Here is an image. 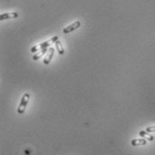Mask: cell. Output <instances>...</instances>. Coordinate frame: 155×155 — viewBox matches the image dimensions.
<instances>
[{
  "label": "cell",
  "instance_id": "cell-7",
  "mask_svg": "<svg viewBox=\"0 0 155 155\" xmlns=\"http://www.w3.org/2000/svg\"><path fill=\"white\" fill-rule=\"evenodd\" d=\"M48 51H49V48H44V49H41L40 51H38V52H37V53L33 57V60H37V59H39L41 57H43L45 53H47Z\"/></svg>",
  "mask_w": 155,
  "mask_h": 155
},
{
  "label": "cell",
  "instance_id": "cell-5",
  "mask_svg": "<svg viewBox=\"0 0 155 155\" xmlns=\"http://www.w3.org/2000/svg\"><path fill=\"white\" fill-rule=\"evenodd\" d=\"M54 51H55V50H54L53 48H49L48 54L46 55V57H45L44 59V63L45 65H49V64H50V62L51 61L52 57H53V55H54Z\"/></svg>",
  "mask_w": 155,
  "mask_h": 155
},
{
  "label": "cell",
  "instance_id": "cell-6",
  "mask_svg": "<svg viewBox=\"0 0 155 155\" xmlns=\"http://www.w3.org/2000/svg\"><path fill=\"white\" fill-rule=\"evenodd\" d=\"M147 140L143 139V138H140V139H133L131 141V145L133 146H139V145H146L147 144Z\"/></svg>",
  "mask_w": 155,
  "mask_h": 155
},
{
  "label": "cell",
  "instance_id": "cell-9",
  "mask_svg": "<svg viewBox=\"0 0 155 155\" xmlns=\"http://www.w3.org/2000/svg\"><path fill=\"white\" fill-rule=\"evenodd\" d=\"M139 135H140L141 137H145V138L147 139V141H153V140L154 139V137H153V135H151L150 133H148V132H146V131H140Z\"/></svg>",
  "mask_w": 155,
  "mask_h": 155
},
{
  "label": "cell",
  "instance_id": "cell-1",
  "mask_svg": "<svg viewBox=\"0 0 155 155\" xmlns=\"http://www.w3.org/2000/svg\"><path fill=\"white\" fill-rule=\"evenodd\" d=\"M58 40H59V37H58V36H54V37L51 38L50 40L44 41V42H42V43H40V44H37L35 45V46H33V47H32L31 52H32V53H34V52H37V51L41 50V49H44V48H49L52 43H55Z\"/></svg>",
  "mask_w": 155,
  "mask_h": 155
},
{
  "label": "cell",
  "instance_id": "cell-8",
  "mask_svg": "<svg viewBox=\"0 0 155 155\" xmlns=\"http://www.w3.org/2000/svg\"><path fill=\"white\" fill-rule=\"evenodd\" d=\"M55 47H56V49L58 50V53L60 55H63L64 54V48L62 44V42L58 40L56 42H55Z\"/></svg>",
  "mask_w": 155,
  "mask_h": 155
},
{
  "label": "cell",
  "instance_id": "cell-3",
  "mask_svg": "<svg viewBox=\"0 0 155 155\" xmlns=\"http://www.w3.org/2000/svg\"><path fill=\"white\" fill-rule=\"evenodd\" d=\"M80 25H81L80 21H75L73 23L69 24V26H67L66 28H64V29H63V33L68 34V33H69V32H71V31H73L77 30L78 28H79V27H80Z\"/></svg>",
  "mask_w": 155,
  "mask_h": 155
},
{
  "label": "cell",
  "instance_id": "cell-4",
  "mask_svg": "<svg viewBox=\"0 0 155 155\" xmlns=\"http://www.w3.org/2000/svg\"><path fill=\"white\" fill-rule=\"evenodd\" d=\"M17 17H18V13H16V12L4 13V14H1V15H0V20H1V21H4V20H7V19L17 18Z\"/></svg>",
  "mask_w": 155,
  "mask_h": 155
},
{
  "label": "cell",
  "instance_id": "cell-10",
  "mask_svg": "<svg viewBox=\"0 0 155 155\" xmlns=\"http://www.w3.org/2000/svg\"><path fill=\"white\" fill-rule=\"evenodd\" d=\"M145 131H146V132H148V133H155V126L147 127V128L145 129Z\"/></svg>",
  "mask_w": 155,
  "mask_h": 155
},
{
  "label": "cell",
  "instance_id": "cell-2",
  "mask_svg": "<svg viewBox=\"0 0 155 155\" xmlns=\"http://www.w3.org/2000/svg\"><path fill=\"white\" fill-rule=\"evenodd\" d=\"M30 94L29 93H24L23 95L22 99H21V101L19 103V106L17 108V112L19 114H23L24 111L26 110V107H27V104L30 101Z\"/></svg>",
  "mask_w": 155,
  "mask_h": 155
}]
</instances>
